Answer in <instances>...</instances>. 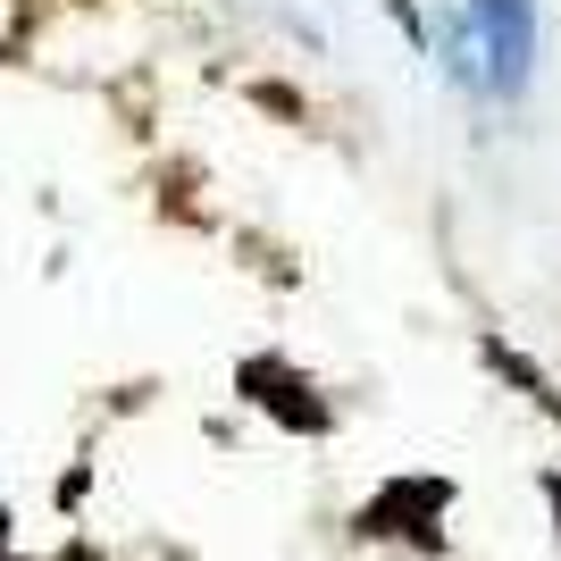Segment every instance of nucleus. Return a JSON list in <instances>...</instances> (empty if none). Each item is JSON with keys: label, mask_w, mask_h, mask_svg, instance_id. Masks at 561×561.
Returning <instances> with one entry per match:
<instances>
[{"label": "nucleus", "mask_w": 561, "mask_h": 561, "mask_svg": "<svg viewBox=\"0 0 561 561\" xmlns=\"http://www.w3.org/2000/svg\"><path fill=\"white\" fill-rule=\"evenodd\" d=\"M243 386H252V402H260V411H277V420H294V427H328V411H319V402H302V377H294V369L243 360Z\"/></svg>", "instance_id": "nucleus-1"}]
</instances>
